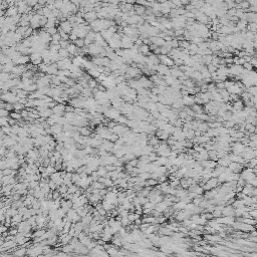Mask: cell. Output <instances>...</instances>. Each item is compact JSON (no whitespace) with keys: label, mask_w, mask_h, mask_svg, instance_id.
<instances>
[{"label":"cell","mask_w":257,"mask_h":257,"mask_svg":"<svg viewBox=\"0 0 257 257\" xmlns=\"http://www.w3.org/2000/svg\"><path fill=\"white\" fill-rule=\"evenodd\" d=\"M24 109H25V106H23V104H21L19 103H16L13 104V110H15V112L20 113L21 110H23Z\"/></svg>","instance_id":"20"},{"label":"cell","mask_w":257,"mask_h":257,"mask_svg":"<svg viewBox=\"0 0 257 257\" xmlns=\"http://www.w3.org/2000/svg\"><path fill=\"white\" fill-rule=\"evenodd\" d=\"M244 19L247 21V23H256L257 22V14L256 13H252V12L245 13Z\"/></svg>","instance_id":"5"},{"label":"cell","mask_w":257,"mask_h":257,"mask_svg":"<svg viewBox=\"0 0 257 257\" xmlns=\"http://www.w3.org/2000/svg\"><path fill=\"white\" fill-rule=\"evenodd\" d=\"M75 39H77V35H75L74 33H71V34H69V41H71V40H72V41H74Z\"/></svg>","instance_id":"39"},{"label":"cell","mask_w":257,"mask_h":257,"mask_svg":"<svg viewBox=\"0 0 257 257\" xmlns=\"http://www.w3.org/2000/svg\"><path fill=\"white\" fill-rule=\"evenodd\" d=\"M197 130H198V131H200L201 133L205 134L206 132H207V131L209 130V128H208V125H207V122H200L199 126H198V128H197Z\"/></svg>","instance_id":"17"},{"label":"cell","mask_w":257,"mask_h":257,"mask_svg":"<svg viewBox=\"0 0 257 257\" xmlns=\"http://www.w3.org/2000/svg\"><path fill=\"white\" fill-rule=\"evenodd\" d=\"M182 102H183V104L184 107H189L191 108L193 104H194V96H182Z\"/></svg>","instance_id":"4"},{"label":"cell","mask_w":257,"mask_h":257,"mask_svg":"<svg viewBox=\"0 0 257 257\" xmlns=\"http://www.w3.org/2000/svg\"><path fill=\"white\" fill-rule=\"evenodd\" d=\"M84 19L86 23H90V22L95 21V20L97 19V17H96V11H90V12L85 13L84 15Z\"/></svg>","instance_id":"3"},{"label":"cell","mask_w":257,"mask_h":257,"mask_svg":"<svg viewBox=\"0 0 257 257\" xmlns=\"http://www.w3.org/2000/svg\"><path fill=\"white\" fill-rule=\"evenodd\" d=\"M91 132H92V128H89V127H83L78 131V133L83 137H90Z\"/></svg>","instance_id":"8"},{"label":"cell","mask_w":257,"mask_h":257,"mask_svg":"<svg viewBox=\"0 0 257 257\" xmlns=\"http://www.w3.org/2000/svg\"><path fill=\"white\" fill-rule=\"evenodd\" d=\"M232 109L234 110H236V112H240V110H242L244 109V103H243V102L241 100H239L237 102L232 103Z\"/></svg>","instance_id":"10"},{"label":"cell","mask_w":257,"mask_h":257,"mask_svg":"<svg viewBox=\"0 0 257 257\" xmlns=\"http://www.w3.org/2000/svg\"><path fill=\"white\" fill-rule=\"evenodd\" d=\"M50 130H51V133L52 135H58V134H60V133H62V126H60V125H58V124H55V125H53L52 127H50Z\"/></svg>","instance_id":"11"},{"label":"cell","mask_w":257,"mask_h":257,"mask_svg":"<svg viewBox=\"0 0 257 257\" xmlns=\"http://www.w3.org/2000/svg\"><path fill=\"white\" fill-rule=\"evenodd\" d=\"M59 27H60L61 30L65 32L66 34H71V31H72V26H71V24L67 21V20H65L63 22H60V23H59Z\"/></svg>","instance_id":"2"},{"label":"cell","mask_w":257,"mask_h":257,"mask_svg":"<svg viewBox=\"0 0 257 257\" xmlns=\"http://www.w3.org/2000/svg\"><path fill=\"white\" fill-rule=\"evenodd\" d=\"M9 118L12 119V120H14V121H16V122L22 120V116H21L20 113H18V112H11V113L9 114Z\"/></svg>","instance_id":"16"},{"label":"cell","mask_w":257,"mask_h":257,"mask_svg":"<svg viewBox=\"0 0 257 257\" xmlns=\"http://www.w3.org/2000/svg\"><path fill=\"white\" fill-rule=\"evenodd\" d=\"M40 57H41V54H40V53H31V54L29 55V58H30V61H31V62H34L35 60L39 59Z\"/></svg>","instance_id":"23"},{"label":"cell","mask_w":257,"mask_h":257,"mask_svg":"<svg viewBox=\"0 0 257 257\" xmlns=\"http://www.w3.org/2000/svg\"><path fill=\"white\" fill-rule=\"evenodd\" d=\"M243 68H244L245 71H252V65H251L249 62H245L244 64H243V66H242Z\"/></svg>","instance_id":"35"},{"label":"cell","mask_w":257,"mask_h":257,"mask_svg":"<svg viewBox=\"0 0 257 257\" xmlns=\"http://www.w3.org/2000/svg\"><path fill=\"white\" fill-rule=\"evenodd\" d=\"M124 81H126V79H125L124 75H120V77H118L116 78H115V84H116V85L122 84V83H124Z\"/></svg>","instance_id":"29"},{"label":"cell","mask_w":257,"mask_h":257,"mask_svg":"<svg viewBox=\"0 0 257 257\" xmlns=\"http://www.w3.org/2000/svg\"><path fill=\"white\" fill-rule=\"evenodd\" d=\"M52 113L55 114V115H58L59 116H63L64 113H65V106H64V104L57 103V104L52 109Z\"/></svg>","instance_id":"1"},{"label":"cell","mask_w":257,"mask_h":257,"mask_svg":"<svg viewBox=\"0 0 257 257\" xmlns=\"http://www.w3.org/2000/svg\"><path fill=\"white\" fill-rule=\"evenodd\" d=\"M256 90H257V87L256 86H250V87H246V91L250 95V96H256Z\"/></svg>","instance_id":"22"},{"label":"cell","mask_w":257,"mask_h":257,"mask_svg":"<svg viewBox=\"0 0 257 257\" xmlns=\"http://www.w3.org/2000/svg\"><path fill=\"white\" fill-rule=\"evenodd\" d=\"M9 112H7L5 109H0V118H7L9 116Z\"/></svg>","instance_id":"31"},{"label":"cell","mask_w":257,"mask_h":257,"mask_svg":"<svg viewBox=\"0 0 257 257\" xmlns=\"http://www.w3.org/2000/svg\"><path fill=\"white\" fill-rule=\"evenodd\" d=\"M4 21H5V17H0V29L4 26Z\"/></svg>","instance_id":"40"},{"label":"cell","mask_w":257,"mask_h":257,"mask_svg":"<svg viewBox=\"0 0 257 257\" xmlns=\"http://www.w3.org/2000/svg\"><path fill=\"white\" fill-rule=\"evenodd\" d=\"M168 43L170 44V46H171L172 48H178V47H179V41L175 38V37H174L173 40H172L171 42H168Z\"/></svg>","instance_id":"26"},{"label":"cell","mask_w":257,"mask_h":257,"mask_svg":"<svg viewBox=\"0 0 257 257\" xmlns=\"http://www.w3.org/2000/svg\"><path fill=\"white\" fill-rule=\"evenodd\" d=\"M46 30V32L50 35V36H52V35H54L55 33H57V27H52V28H49V29H45Z\"/></svg>","instance_id":"28"},{"label":"cell","mask_w":257,"mask_h":257,"mask_svg":"<svg viewBox=\"0 0 257 257\" xmlns=\"http://www.w3.org/2000/svg\"><path fill=\"white\" fill-rule=\"evenodd\" d=\"M249 63L252 65V67H256L257 66V60H256V57H252L250 60V62Z\"/></svg>","instance_id":"38"},{"label":"cell","mask_w":257,"mask_h":257,"mask_svg":"<svg viewBox=\"0 0 257 257\" xmlns=\"http://www.w3.org/2000/svg\"><path fill=\"white\" fill-rule=\"evenodd\" d=\"M46 122H47V125L49 126V127H52L53 125H55L56 122H55V121L54 120H52L51 118H48V119H46Z\"/></svg>","instance_id":"36"},{"label":"cell","mask_w":257,"mask_h":257,"mask_svg":"<svg viewBox=\"0 0 257 257\" xmlns=\"http://www.w3.org/2000/svg\"><path fill=\"white\" fill-rule=\"evenodd\" d=\"M52 114H53V113H52V109H45V110H43V112H40V113H38V116H39V118H42V119L46 120V119L50 118Z\"/></svg>","instance_id":"12"},{"label":"cell","mask_w":257,"mask_h":257,"mask_svg":"<svg viewBox=\"0 0 257 257\" xmlns=\"http://www.w3.org/2000/svg\"><path fill=\"white\" fill-rule=\"evenodd\" d=\"M89 87H90V90H92V89H96V86H97V83H96V79H90L89 80Z\"/></svg>","instance_id":"24"},{"label":"cell","mask_w":257,"mask_h":257,"mask_svg":"<svg viewBox=\"0 0 257 257\" xmlns=\"http://www.w3.org/2000/svg\"><path fill=\"white\" fill-rule=\"evenodd\" d=\"M206 67H207V69H208V71H209V73L211 74V73H213V72H215V71H217V68L214 66V65H212V64L210 63V64H208V65H206Z\"/></svg>","instance_id":"32"},{"label":"cell","mask_w":257,"mask_h":257,"mask_svg":"<svg viewBox=\"0 0 257 257\" xmlns=\"http://www.w3.org/2000/svg\"><path fill=\"white\" fill-rule=\"evenodd\" d=\"M148 58H149V60H150V61H151L153 64H155V65H159V64L161 63L160 59H159V57H158V55H155V54H153L152 52L149 54Z\"/></svg>","instance_id":"14"},{"label":"cell","mask_w":257,"mask_h":257,"mask_svg":"<svg viewBox=\"0 0 257 257\" xmlns=\"http://www.w3.org/2000/svg\"><path fill=\"white\" fill-rule=\"evenodd\" d=\"M184 32H185V29H177V30H174V37L183 36Z\"/></svg>","instance_id":"27"},{"label":"cell","mask_w":257,"mask_h":257,"mask_svg":"<svg viewBox=\"0 0 257 257\" xmlns=\"http://www.w3.org/2000/svg\"><path fill=\"white\" fill-rule=\"evenodd\" d=\"M1 131H2L3 134L10 135V133H11V127H10V126H8V127H2V128H1Z\"/></svg>","instance_id":"33"},{"label":"cell","mask_w":257,"mask_h":257,"mask_svg":"<svg viewBox=\"0 0 257 257\" xmlns=\"http://www.w3.org/2000/svg\"><path fill=\"white\" fill-rule=\"evenodd\" d=\"M69 44H71V41L69 40H60L59 41V46H60L61 49H66Z\"/></svg>","instance_id":"21"},{"label":"cell","mask_w":257,"mask_h":257,"mask_svg":"<svg viewBox=\"0 0 257 257\" xmlns=\"http://www.w3.org/2000/svg\"><path fill=\"white\" fill-rule=\"evenodd\" d=\"M2 72H3V65L0 64V73H2Z\"/></svg>","instance_id":"42"},{"label":"cell","mask_w":257,"mask_h":257,"mask_svg":"<svg viewBox=\"0 0 257 257\" xmlns=\"http://www.w3.org/2000/svg\"><path fill=\"white\" fill-rule=\"evenodd\" d=\"M29 61H30L29 56H27V55H21L18 58V60L15 62V64L16 65H26V64L29 63Z\"/></svg>","instance_id":"7"},{"label":"cell","mask_w":257,"mask_h":257,"mask_svg":"<svg viewBox=\"0 0 257 257\" xmlns=\"http://www.w3.org/2000/svg\"><path fill=\"white\" fill-rule=\"evenodd\" d=\"M247 21L245 19H239L238 20V22L236 23V27H238L239 29H240V31H242V30H244L246 29V26H247Z\"/></svg>","instance_id":"15"},{"label":"cell","mask_w":257,"mask_h":257,"mask_svg":"<svg viewBox=\"0 0 257 257\" xmlns=\"http://www.w3.org/2000/svg\"><path fill=\"white\" fill-rule=\"evenodd\" d=\"M133 9H134V11H135V14L136 15H138V16H143L144 14H145V11H146V7L144 6H141V5H138V4H136L134 5L133 7Z\"/></svg>","instance_id":"6"},{"label":"cell","mask_w":257,"mask_h":257,"mask_svg":"<svg viewBox=\"0 0 257 257\" xmlns=\"http://www.w3.org/2000/svg\"><path fill=\"white\" fill-rule=\"evenodd\" d=\"M150 115L152 116V118L154 119V120H158L159 119V116H161V114L157 110V109H154V110H151L150 112Z\"/></svg>","instance_id":"25"},{"label":"cell","mask_w":257,"mask_h":257,"mask_svg":"<svg viewBox=\"0 0 257 257\" xmlns=\"http://www.w3.org/2000/svg\"><path fill=\"white\" fill-rule=\"evenodd\" d=\"M215 86H216V90H225V84L224 83H217V84H215Z\"/></svg>","instance_id":"34"},{"label":"cell","mask_w":257,"mask_h":257,"mask_svg":"<svg viewBox=\"0 0 257 257\" xmlns=\"http://www.w3.org/2000/svg\"><path fill=\"white\" fill-rule=\"evenodd\" d=\"M72 43L75 45L77 48H83L84 46H85V45H84V39H81V38L75 39L74 41H72Z\"/></svg>","instance_id":"19"},{"label":"cell","mask_w":257,"mask_h":257,"mask_svg":"<svg viewBox=\"0 0 257 257\" xmlns=\"http://www.w3.org/2000/svg\"><path fill=\"white\" fill-rule=\"evenodd\" d=\"M173 38L174 37H171V36H167V35H166V36L164 37V40H165V42H171V41L173 40Z\"/></svg>","instance_id":"41"},{"label":"cell","mask_w":257,"mask_h":257,"mask_svg":"<svg viewBox=\"0 0 257 257\" xmlns=\"http://www.w3.org/2000/svg\"><path fill=\"white\" fill-rule=\"evenodd\" d=\"M58 55H59V57H60V60L61 59H64V58H68V56H69V53H68V51L66 50V49H59L58 50Z\"/></svg>","instance_id":"18"},{"label":"cell","mask_w":257,"mask_h":257,"mask_svg":"<svg viewBox=\"0 0 257 257\" xmlns=\"http://www.w3.org/2000/svg\"><path fill=\"white\" fill-rule=\"evenodd\" d=\"M18 14V10H17V7L16 6H10L8 7V9L6 10V16L7 17H13L15 15Z\"/></svg>","instance_id":"9"},{"label":"cell","mask_w":257,"mask_h":257,"mask_svg":"<svg viewBox=\"0 0 257 257\" xmlns=\"http://www.w3.org/2000/svg\"><path fill=\"white\" fill-rule=\"evenodd\" d=\"M74 108L71 106H65V113H73Z\"/></svg>","instance_id":"37"},{"label":"cell","mask_w":257,"mask_h":257,"mask_svg":"<svg viewBox=\"0 0 257 257\" xmlns=\"http://www.w3.org/2000/svg\"><path fill=\"white\" fill-rule=\"evenodd\" d=\"M191 109L195 113V115H201V114H204V109H203V107L202 106H199V104H196L194 103L192 107H191Z\"/></svg>","instance_id":"13"},{"label":"cell","mask_w":257,"mask_h":257,"mask_svg":"<svg viewBox=\"0 0 257 257\" xmlns=\"http://www.w3.org/2000/svg\"><path fill=\"white\" fill-rule=\"evenodd\" d=\"M32 33H33V29H32L31 27H28V29L26 30V32L24 33V35H23V38H28V37H30L32 35Z\"/></svg>","instance_id":"30"}]
</instances>
